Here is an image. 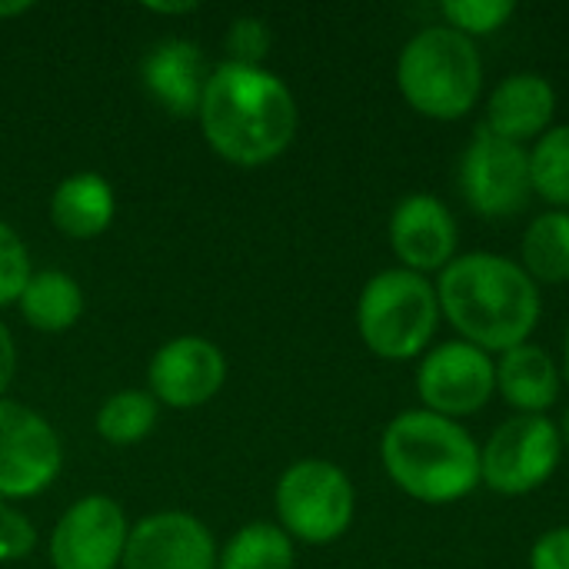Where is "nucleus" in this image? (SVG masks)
<instances>
[{
	"instance_id": "1",
	"label": "nucleus",
	"mask_w": 569,
	"mask_h": 569,
	"mask_svg": "<svg viewBox=\"0 0 569 569\" xmlns=\"http://www.w3.org/2000/svg\"><path fill=\"white\" fill-rule=\"evenodd\" d=\"M433 287L440 317L460 333V340L490 357L527 343L543 313L540 287L520 260L490 250L457 253Z\"/></svg>"
},
{
	"instance_id": "2",
	"label": "nucleus",
	"mask_w": 569,
	"mask_h": 569,
	"mask_svg": "<svg viewBox=\"0 0 569 569\" xmlns=\"http://www.w3.org/2000/svg\"><path fill=\"white\" fill-rule=\"evenodd\" d=\"M197 120L227 163L263 167L293 143L300 110L293 90L273 70L223 60L207 77Z\"/></svg>"
},
{
	"instance_id": "3",
	"label": "nucleus",
	"mask_w": 569,
	"mask_h": 569,
	"mask_svg": "<svg viewBox=\"0 0 569 569\" xmlns=\"http://www.w3.org/2000/svg\"><path fill=\"white\" fill-rule=\"evenodd\" d=\"M380 463L397 490L427 507H447L480 487L473 433L423 407L397 413L380 437Z\"/></svg>"
},
{
	"instance_id": "4",
	"label": "nucleus",
	"mask_w": 569,
	"mask_h": 569,
	"mask_svg": "<svg viewBox=\"0 0 569 569\" xmlns=\"http://www.w3.org/2000/svg\"><path fill=\"white\" fill-rule=\"evenodd\" d=\"M397 87L407 107L427 120H463L483 93V57L477 40L447 23L417 30L397 57Z\"/></svg>"
},
{
	"instance_id": "5",
	"label": "nucleus",
	"mask_w": 569,
	"mask_h": 569,
	"mask_svg": "<svg viewBox=\"0 0 569 569\" xmlns=\"http://www.w3.org/2000/svg\"><path fill=\"white\" fill-rule=\"evenodd\" d=\"M440 300L430 277L403 267L373 273L357 300V333L363 347L390 363H407L433 347Z\"/></svg>"
},
{
	"instance_id": "6",
	"label": "nucleus",
	"mask_w": 569,
	"mask_h": 569,
	"mask_svg": "<svg viewBox=\"0 0 569 569\" xmlns=\"http://www.w3.org/2000/svg\"><path fill=\"white\" fill-rule=\"evenodd\" d=\"M280 530L307 547L337 543L357 517V490L343 467L330 460L290 463L273 490Z\"/></svg>"
},
{
	"instance_id": "7",
	"label": "nucleus",
	"mask_w": 569,
	"mask_h": 569,
	"mask_svg": "<svg viewBox=\"0 0 569 569\" xmlns=\"http://www.w3.org/2000/svg\"><path fill=\"white\" fill-rule=\"evenodd\" d=\"M560 460V427L550 417L513 413L480 447V487L500 497H527L557 473Z\"/></svg>"
},
{
	"instance_id": "8",
	"label": "nucleus",
	"mask_w": 569,
	"mask_h": 569,
	"mask_svg": "<svg viewBox=\"0 0 569 569\" xmlns=\"http://www.w3.org/2000/svg\"><path fill=\"white\" fill-rule=\"evenodd\" d=\"M460 193L483 220H507L520 213L533 197L527 147L477 127L460 153Z\"/></svg>"
},
{
	"instance_id": "9",
	"label": "nucleus",
	"mask_w": 569,
	"mask_h": 569,
	"mask_svg": "<svg viewBox=\"0 0 569 569\" xmlns=\"http://www.w3.org/2000/svg\"><path fill=\"white\" fill-rule=\"evenodd\" d=\"M497 393V357L467 343L443 340L433 343L417 367V397L423 410L447 420H463L480 413Z\"/></svg>"
},
{
	"instance_id": "10",
	"label": "nucleus",
	"mask_w": 569,
	"mask_h": 569,
	"mask_svg": "<svg viewBox=\"0 0 569 569\" xmlns=\"http://www.w3.org/2000/svg\"><path fill=\"white\" fill-rule=\"evenodd\" d=\"M63 467V447L47 417L0 397V500L43 493Z\"/></svg>"
},
{
	"instance_id": "11",
	"label": "nucleus",
	"mask_w": 569,
	"mask_h": 569,
	"mask_svg": "<svg viewBox=\"0 0 569 569\" xmlns=\"http://www.w3.org/2000/svg\"><path fill=\"white\" fill-rule=\"evenodd\" d=\"M130 523L117 500L103 493L80 497L67 507L50 533L53 569H117L123 563Z\"/></svg>"
},
{
	"instance_id": "12",
	"label": "nucleus",
	"mask_w": 569,
	"mask_h": 569,
	"mask_svg": "<svg viewBox=\"0 0 569 569\" xmlns=\"http://www.w3.org/2000/svg\"><path fill=\"white\" fill-rule=\"evenodd\" d=\"M227 380V357L207 337L167 340L147 367V383L157 403L173 410H193L210 403Z\"/></svg>"
},
{
	"instance_id": "13",
	"label": "nucleus",
	"mask_w": 569,
	"mask_h": 569,
	"mask_svg": "<svg viewBox=\"0 0 569 569\" xmlns=\"http://www.w3.org/2000/svg\"><path fill=\"white\" fill-rule=\"evenodd\" d=\"M387 240L403 270L430 277L450 267V260L457 257L460 227L440 197L410 193L393 207L387 223Z\"/></svg>"
},
{
	"instance_id": "14",
	"label": "nucleus",
	"mask_w": 569,
	"mask_h": 569,
	"mask_svg": "<svg viewBox=\"0 0 569 569\" xmlns=\"http://www.w3.org/2000/svg\"><path fill=\"white\" fill-rule=\"evenodd\" d=\"M210 527L183 510L150 513L130 527L123 569H217Z\"/></svg>"
},
{
	"instance_id": "15",
	"label": "nucleus",
	"mask_w": 569,
	"mask_h": 569,
	"mask_svg": "<svg viewBox=\"0 0 569 569\" xmlns=\"http://www.w3.org/2000/svg\"><path fill=\"white\" fill-rule=\"evenodd\" d=\"M557 117V90L537 70L507 73L487 97V130L520 147L540 140Z\"/></svg>"
},
{
	"instance_id": "16",
	"label": "nucleus",
	"mask_w": 569,
	"mask_h": 569,
	"mask_svg": "<svg viewBox=\"0 0 569 569\" xmlns=\"http://www.w3.org/2000/svg\"><path fill=\"white\" fill-rule=\"evenodd\" d=\"M140 77L147 93L173 117H197L200 97L207 87V60L193 40L167 37L153 43L140 63Z\"/></svg>"
},
{
	"instance_id": "17",
	"label": "nucleus",
	"mask_w": 569,
	"mask_h": 569,
	"mask_svg": "<svg viewBox=\"0 0 569 569\" xmlns=\"http://www.w3.org/2000/svg\"><path fill=\"white\" fill-rule=\"evenodd\" d=\"M563 373L557 360L533 340L497 357V393L513 413L547 417L560 400Z\"/></svg>"
},
{
	"instance_id": "18",
	"label": "nucleus",
	"mask_w": 569,
	"mask_h": 569,
	"mask_svg": "<svg viewBox=\"0 0 569 569\" xmlns=\"http://www.w3.org/2000/svg\"><path fill=\"white\" fill-rule=\"evenodd\" d=\"M117 213L113 187L103 173L80 170L63 177L50 197V220L70 240H93L100 237Z\"/></svg>"
},
{
	"instance_id": "19",
	"label": "nucleus",
	"mask_w": 569,
	"mask_h": 569,
	"mask_svg": "<svg viewBox=\"0 0 569 569\" xmlns=\"http://www.w3.org/2000/svg\"><path fill=\"white\" fill-rule=\"evenodd\" d=\"M17 307H20L23 320L33 330H40V333H63L83 313V290L63 270H37L27 280Z\"/></svg>"
},
{
	"instance_id": "20",
	"label": "nucleus",
	"mask_w": 569,
	"mask_h": 569,
	"mask_svg": "<svg viewBox=\"0 0 569 569\" xmlns=\"http://www.w3.org/2000/svg\"><path fill=\"white\" fill-rule=\"evenodd\" d=\"M520 267L533 283H567L569 280V210L537 213L520 240Z\"/></svg>"
},
{
	"instance_id": "21",
	"label": "nucleus",
	"mask_w": 569,
	"mask_h": 569,
	"mask_svg": "<svg viewBox=\"0 0 569 569\" xmlns=\"http://www.w3.org/2000/svg\"><path fill=\"white\" fill-rule=\"evenodd\" d=\"M297 550L280 523H247L240 527L217 557V569H293Z\"/></svg>"
},
{
	"instance_id": "22",
	"label": "nucleus",
	"mask_w": 569,
	"mask_h": 569,
	"mask_svg": "<svg viewBox=\"0 0 569 569\" xmlns=\"http://www.w3.org/2000/svg\"><path fill=\"white\" fill-rule=\"evenodd\" d=\"M527 153L533 197L547 200L550 210H569V123H553Z\"/></svg>"
},
{
	"instance_id": "23",
	"label": "nucleus",
	"mask_w": 569,
	"mask_h": 569,
	"mask_svg": "<svg viewBox=\"0 0 569 569\" xmlns=\"http://www.w3.org/2000/svg\"><path fill=\"white\" fill-rule=\"evenodd\" d=\"M160 403L150 390H117L97 410V433L113 447L140 443L157 427Z\"/></svg>"
},
{
	"instance_id": "24",
	"label": "nucleus",
	"mask_w": 569,
	"mask_h": 569,
	"mask_svg": "<svg viewBox=\"0 0 569 569\" xmlns=\"http://www.w3.org/2000/svg\"><path fill=\"white\" fill-rule=\"evenodd\" d=\"M513 13H517L513 0H443L440 3L443 23L470 40L503 30Z\"/></svg>"
},
{
	"instance_id": "25",
	"label": "nucleus",
	"mask_w": 569,
	"mask_h": 569,
	"mask_svg": "<svg viewBox=\"0 0 569 569\" xmlns=\"http://www.w3.org/2000/svg\"><path fill=\"white\" fill-rule=\"evenodd\" d=\"M30 277H33V267H30L27 243L10 223L0 220V307L17 303Z\"/></svg>"
},
{
	"instance_id": "26",
	"label": "nucleus",
	"mask_w": 569,
	"mask_h": 569,
	"mask_svg": "<svg viewBox=\"0 0 569 569\" xmlns=\"http://www.w3.org/2000/svg\"><path fill=\"white\" fill-rule=\"evenodd\" d=\"M270 50V27L260 17H237L227 30V60L263 67V57Z\"/></svg>"
},
{
	"instance_id": "27",
	"label": "nucleus",
	"mask_w": 569,
	"mask_h": 569,
	"mask_svg": "<svg viewBox=\"0 0 569 569\" xmlns=\"http://www.w3.org/2000/svg\"><path fill=\"white\" fill-rule=\"evenodd\" d=\"M33 547H37V530L27 520V513L10 507V500H0V563L23 560Z\"/></svg>"
},
{
	"instance_id": "28",
	"label": "nucleus",
	"mask_w": 569,
	"mask_h": 569,
	"mask_svg": "<svg viewBox=\"0 0 569 569\" xmlns=\"http://www.w3.org/2000/svg\"><path fill=\"white\" fill-rule=\"evenodd\" d=\"M530 569H569V523L553 527L533 540Z\"/></svg>"
},
{
	"instance_id": "29",
	"label": "nucleus",
	"mask_w": 569,
	"mask_h": 569,
	"mask_svg": "<svg viewBox=\"0 0 569 569\" xmlns=\"http://www.w3.org/2000/svg\"><path fill=\"white\" fill-rule=\"evenodd\" d=\"M13 370H17V347H13L7 323L0 320V397L7 393V387L13 380Z\"/></svg>"
},
{
	"instance_id": "30",
	"label": "nucleus",
	"mask_w": 569,
	"mask_h": 569,
	"mask_svg": "<svg viewBox=\"0 0 569 569\" xmlns=\"http://www.w3.org/2000/svg\"><path fill=\"white\" fill-rule=\"evenodd\" d=\"M147 10H153V13H193L197 10V3L193 0H180V3H147Z\"/></svg>"
},
{
	"instance_id": "31",
	"label": "nucleus",
	"mask_w": 569,
	"mask_h": 569,
	"mask_svg": "<svg viewBox=\"0 0 569 569\" xmlns=\"http://www.w3.org/2000/svg\"><path fill=\"white\" fill-rule=\"evenodd\" d=\"M33 3L30 0H0V20H13L20 13H27Z\"/></svg>"
},
{
	"instance_id": "32",
	"label": "nucleus",
	"mask_w": 569,
	"mask_h": 569,
	"mask_svg": "<svg viewBox=\"0 0 569 569\" xmlns=\"http://www.w3.org/2000/svg\"><path fill=\"white\" fill-rule=\"evenodd\" d=\"M560 440H563V453H569V407L563 410V417H560Z\"/></svg>"
},
{
	"instance_id": "33",
	"label": "nucleus",
	"mask_w": 569,
	"mask_h": 569,
	"mask_svg": "<svg viewBox=\"0 0 569 569\" xmlns=\"http://www.w3.org/2000/svg\"><path fill=\"white\" fill-rule=\"evenodd\" d=\"M560 373H563V380L569 383V323H567V333H563V367H560Z\"/></svg>"
}]
</instances>
